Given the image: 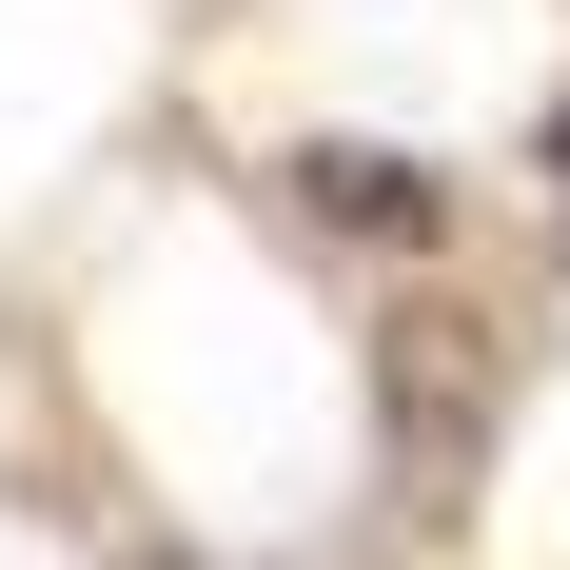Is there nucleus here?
Segmentation results:
<instances>
[{
	"instance_id": "obj_1",
	"label": "nucleus",
	"mask_w": 570,
	"mask_h": 570,
	"mask_svg": "<svg viewBox=\"0 0 570 570\" xmlns=\"http://www.w3.org/2000/svg\"><path fill=\"white\" fill-rule=\"evenodd\" d=\"M295 217H315V236H374V256H394V236L433 256L453 177H433V158H394V138H315V158H295Z\"/></svg>"
},
{
	"instance_id": "obj_2",
	"label": "nucleus",
	"mask_w": 570,
	"mask_h": 570,
	"mask_svg": "<svg viewBox=\"0 0 570 570\" xmlns=\"http://www.w3.org/2000/svg\"><path fill=\"white\" fill-rule=\"evenodd\" d=\"M158 570H197V551H158Z\"/></svg>"
}]
</instances>
